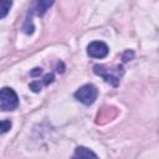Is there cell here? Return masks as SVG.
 Instances as JSON below:
<instances>
[{"mask_svg": "<svg viewBox=\"0 0 159 159\" xmlns=\"http://www.w3.org/2000/svg\"><path fill=\"white\" fill-rule=\"evenodd\" d=\"M93 72L98 76H101L107 83H109L113 87H117L120 82V78L124 73V68L122 65H117L114 68H108L103 65H94Z\"/></svg>", "mask_w": 159, "mask_h": 159, "instance_id": "6da1fadb", "label": "cell"}, {"mask_svg": "<svg viewBox=\"0 0 159 159\" xmlns=\"http://www.w3.org/2000/svg\"><path fill=\"white\" fill-rule=\"evenodd\" d=\"M19 106V97L16 92L10 87H4L0 89V109L14 111Z\"/></svg>", "mask_w": 159, "mask_h": 159, "instance_id": "7a4b0ae2", "label": "cell"}, {"mask_svg": "<svg viewBox=\"0 0 159 159\" xmlns=\"http://www.w3.org/2000/svg\"><path fill=\"white\" fill-rule=\"evenodd\" d=\"M97 94H98V92H97L96 86L88 83V84H84V86L80 87L75 92V98L77 101H80L81 103H83L86 106H89L97 99Z\"/></svg>", "mask_w": 159, "mask_h": 159, "instance_id": "3957f363", "label": "cell"}, {"mask_svg": "<svg viewBox=\"0 0 159 159\" xmlns=\"http://www.w3.org/2000/svg\"><path fill=\"white\" fill-rule=\"evenodd\" d=\"M108 52V46L102 41H93L87 46V53L92 58H104Z\"/></svg>", "mask_w": 159, "mask_h": 159, "instance_id": "277c9868", "label": "cell"}, {"mask_svg": "<svg viewBox=\"0 0 159 159\" xmlns=\"http://www.w3.org/2000/svg\"><path fill=\"white\" fill-rule=\"evenodd\" d=\"M53 2H55V0H35L32 7L30 9L27 17H31L32 15L43 16L46 14V11L53 5Z\"/></svg>", "mask_w": 159, "mask_h": 159, "instance_id": "5b68a950", "label": "cell"}, {"mask_svg": "<svg viewBox=\"0 0 159 159\" xmlns=\"http://www.w3.org/2000/svg\"><path fill=\"white\" fill-rule=\"evenodd\" d=\"M53 80H55L53 73H47V75H45V77H43L42 80L32 82V83L30 84V89H31L32 92H40V91H41V88H42L43 86H47V84L52 83V82H53Z\"/></svg>", "mask_w": 159, "mask_h": 159, "instance_id": "8992f818", "label": "cell"}, {"mask_svg": "<svg viewBox=\"0 0 159 159\" xmlns=\"http://www.w3.org/2000/svg\"><path fill=\"white\" fill-rule=\"evenodd\" d=\"M73 157L75 158H97V154L86 147H77L73 153Z\"/></svg>", "mask_w": 159, "mask_h": 159, "instance_id": "52a82bcc", "label": "cell"}, {"mask_svg": "<svg viewBox=\"0 0 159 159\" xmlns=\"http://www.w3.org/2000/svg\"><path fill=\"white\" fill-rule=\"evenodd\" d=\"M12 6V0H0V19H4Z\"/></svg>", "mask_w": 159, "mask_h": 159, "instance_id": "ba28073f", "label": "cell"}, {"mask_svg": "<svg viewBox=\"0 0 159 159\" xmlns=\"http://www.w3.org/2000/svg\"><path fill=\"white\" fill-rule=\"evenodd\" d=\"M11 125H12V123H11V120H9V119L0 120V134L9 132L10 128H11Z\"/></svg>", "mask_w": 159, "mask_h": 159, "instance_id": "9c48e42d", "label": "cell"}, {"mask_svg": "<svg viewBox=\"0 0 159 159\" xmlns=\"http://www.w3.org/2000/svg\"><path fill=\"white\" fill-rule=\"evenodd\" d=\"M133 56H134L133 51H129V50H127V51L123 53V56H122V60H123V62H127V61H129V60H130Z\"/></svg>", "mask_w": 159, "mask_h": 159, "instance_id": "30bf717a", "label": "cell"}]
</instances>
